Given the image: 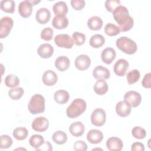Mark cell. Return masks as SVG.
<instances>
[{"instance_id":"7402d4cb","label":"cell","mask_w":151,"mask_h":151,"mask_svg":"<svg viewBox=\"0 0 151 151\" xmlns=\"http://www.w3.org/2000/svg\"><path fill=\"white\" fill-rule=\"evenodd\" d=\"M52 10L55 16H65L67 14L68 9L64 1H58L53 5Z\"/></svg>"},{"instance_id":"f6af8a7d","label":"cell","mask_w":151,"mask_h":151,"mask_svg":"<svg viewBox=\"0 0 151 151\" xmlns=\"http://www.w3.org/2000/svg\"><path fill=\"white\" fill-rule=\"evenodd\" d=\"M37 151H51L52 150V147L49 142H44V143L38 148L35 149Z\"/></svg>"},{"instance_id":"ffe728a7","label":"cell","mask_w":151,"mask_h":151,"mask_svg":"<svg viewBox=\"0 0 151 151\" xmlns=\"http://www.w3.org/2000/svg\"><path fill=\"white\" fill-rule=\"evenodd\" d=\"M93 76L96 79H108L110 76V73L106 67L102 65H98L94 68Z\"/></svg>"},{"instance_id":"8fae6325","label":"cell","mask_w":151,"mask_h":151,"mask_svg":"<svg viewBox=\"0 0 151 151\" xmlns=\"http://www.w3.org/2000/svg\"><path fill=\"white\" fill-rule=\"evenodd\" d=\"M129 62L123 58L118 60L114 64L113 70L114 73L120 77L124 76L126 73L127 70L129 68Z\"/></svg>"},{"instance_id":"ee69618b","label":"cell","mask_w":151,"mask_h":151,"mask_svg":"<svg viewBox=\"0 0 151 151\" xmlns=\"http://www.w3.org/2000/svg\"><path fill=\"white\" fill-rule=\"evenodd\" d=\"M150 76H151L150 73H148L145 75V76L142 80V84L143 87H144L145 88H149L151 87Z\"/></svg>"},{"instance_id":"44dd1931","label":"cell","mask_w":151,"mask_h":151,"mask_svg":"<svg viewBox=\"0 0 151 151\" xmlns=\"http://www.w3.org/2000/svg\"><path fill=\"white\" fill-rule=\"evenodd\" d=\"M85 127L81 122H76L71 123L69 126L70 133L75 137H79L84 134Z\"/></svg>"},{"instance_id":"f546056e","label":"cell","mask_w":151,"mask_h":151,"mask_svg":"<svg viewBox=\"0 0 151 151\" xmlns=\"http://www.w3.org/2000/svg\"><path fill=\"white\" fill-rule=\"evenodd\" d=\"M2 11L7 13H14L15 11V3L13 0H3L0 2Z\"/></svg>"},{"instance_id":"5bb4252c","label":"cell","mask_w":151,"mask_h":151,"mask_svg":"<svg viewBox=\"0 0 151 151\" xmlns=\"http://www.w3.org/2000/svg\"><path fill=\"white\" fill-rule=\"evenodd\" d=\"M131 107L130 104L124 100L120 101L118 102L116 106V111L119 116L125 117L130 114Z\"/></svg>"},{"instance_id":"e0dca14e","label":"cell","mask_w":151,"mask_h":151,"mask_svg":"<svg viewBox=\"0 0 151 151\" xmlns=\"http://www.w3.org/2000/svg\"><path fill=\"white\" fill-rule=\"evenodd\" d=\"M103 139V134L101 131L97 129H91L87 134V140L92 144L100 143Z\"/></svg>"},{"instance_id":"7a4b0ae2","label":"cell","mask_w":151,"mask_h":151,"mask_svg":"<svg viewBox=\"0 0 151 151\" xmlns=\"http://www.w3.org/2000/svg\"><path fill=\"white\" fill-rule=\"evenodd\" d=\"M86 102L82 99H74L66 110L67 116L71 119L76 118L81 115L86 110Z\"/></svg>"},{"instance_id":"b9f144b4","label":"cell","mask_w":151,"mask_h":151,"mask_svg":"<svg viewBox=\"0 0 151 151\" xmlns=\"http://www.w3.org/2000/svg\"><path fill=\"white\" fill-rule=\"evenodd\" d=\"M73 147L76 151H86L87 150V144L82 140L76 141L74 143Z\"/></svg>"},{"instance_id":"60d3db41","label":"cell","mask_w":151,"mask_h":151,"mask_svg":"<svg viewBox=\"0 0 151 151\" xmlns=\"http://www.w3.org/2000/svg\"><path fill=\"white\" fill-rule=\"evenodd\" d=\"M120 5L119 0H107L105 1V7L107 11L113 12V11L119 6Z\"/></svg>"},{"instance_id":"52a82bcc","label":"cell","mask_w":151,"mask_h":151,"mask_svg":"<svg viewBox=\"0 0 151 151\" xmlns=\"http://www.w3.org/2000/svg\"><path fill=\"white\" fill-rule=\"evenodd\" d=\"M55 44L61 48H71L74 45V41L71 37L66 34H58L54 37Z\"/></svg>"},{"instance_id":"4316f807","label":"cell","mask_w":151,"mask_h":151,"mask_svg":"<svg viewBox=\"0 0 151 151\" xmlns=\"http://www.w3.org/2000/svg\"><path fill=\"white\" fill-rule=\"evenodd\" d=\"M70 99L69 93L64 90H59L55 92L54 99L58 104H63L66 103Z\"/></svg>"},{"instance_id":"7bdbcfd3","label":"cell","mask_w":151,"mask_h":151,"mask_svg":"<svg viewBox=\"0 0 151 151\" xmlns=\"http://www.w3.org/2000/svg\"><path fill=\"white\" fill-rule=\"evenodd\" d=\"M71 5L75 10H81L85 6L86 2L84 0H71Z\"/></svg>"},{"instance_id":"1f68e13d","label":"cell","mask_w":151,"mask_h":151,"mask_svg":"<svg viewBox=\"0 0 151 151\" xmlns=\"http://www.w3.org/2000/svg\"><path fill=\"white\" fill-rule=\"evenodd\" d=\"M44 137L40 134H34L31 136L29 140L30 146L35 149L40 147L44 143Z\"/></svg>"},{"instance_id":"74e56055","label":"cell","mask_w":151,"mask_h":151,"mask_svg":"<svg viewBox=\"0 0 151 151\" xmlns=\"http://www.w3.org/2000/svg\"><path fill=\"white\" fill-rule=\"evenodd\" d=\"M132 134L136 139H143L146 136V132L145 129L140 126H135L132 130Z\"/></svg>"},{"instance_id":"9a60e30c","label":"cell","mask_w":151,"mask_h":151,"mask_svg":"<svg viewBox=\"0 0 151 151\" xmlns=\"http://www.w3.org/2000/svg\"><path fill=\"white\" fill-rule=\"evenodd\" d=\"M42 80L45 85L47 86H52L57 83L58 80V76L54 71L48 70L44 73Z\"/></svg>"},{"instance_id":"9c48e42d","label":"cell","mask_w":151,"mask_h":151,"mask_svg":"<svg viewBox=\"0 0 151 151\" xmlns=\"http://www.w3.org/2000/svg\"><path fill=\"white\" fill-rule=\"evenodd\" d=\"M49 126L48 120L45 117L40 116L36 117L31 124L33 130L39 132H42L47 130Z\"/></svg>"},{"instance_id":"2e32d148","label":"cell","mask_w":151,"mask_h":151,"mask_svg":"<svg viewBox=\"0 0 151 151\" xmlns=\"http://www.w3.org/2000/svg\"><path fill=\"white\" fill-rule=\"evenodd\" d=\"M54 52L52 46L48 43L41 44L37 49V53L42 58H48L52 56Z\"/></svg>"},{"instance_id":"6da1fadb","label":"cell","mask_w":151,"mask_h":151,"mask_svg":"<svg viewBox=\"0 0 151 151\" xmlns=\"http://www.w3.org/2000/svg\"><path fill=\"white\" fill-rule=\"evenodd\" d=\"M113 17L119 24L120 31L126 32L130 30L134 25L133 18L129 15L127 8L123 5L117 6L113 11Z\"/></svg>"},{"instance_id":"d4e9b609","label":"cell","mask_w":151,"mask_h":151,"mask_svg":"<svg viewBox=\"0 0 151 151\" xmlns=\"http://www.w3.org/2000/svg\"><path fill=\"white\" fill-rule=\"evenodd\" d=\"M87 26L91 30L98 31L103 26V20L98 16H93L88 18Z\"/></svg>"},{"instance_id":"8992f818","label":"cell","mask_w":151,"mask_h":151,"mask_svg":"<svg viewBox=\"0 0 151 151\" xmlns=\"http://www.w3.org/2000/svg\"><path fill=\"white\" fill-rule=\"evenodd\" d=\"M14 25V21L9 17H4L0 21V38H6L10 33Z\"/></svg>"},{"instance_id":"f1b7e54d","label":"cell","mask_w":151,"mask_h":151,"mask_svg":"<svg viewBox=\"0 0 151 151\" xmlns=\"http://www.w3.org/2000/svg\"><path fill=\"white\" fill-rule=\"evenodd\" d=\"M52 139L55 143L57 145H63L67 141V135L63 131L58 130L53 133Z\"/></svg>"},{"instance_id":"4dcf8cb0","label":"cell","mask_w":151,"mask_h":151,"mask_svg":"<svg viewBox=\"0 0 151 151\" xmlns=\"http://www.w3.org/2000/svg\"><path fill=\"white\" fill-rule=\"evenodd\" d=\"M28 134V130L24 127H18L13 130L12 135L18 140L25 139Z\"/></svg>"},{"instance_id":"f35d334b","label":"cell","mask_w":151,"mask_h":151,"mask_svg":"<svg viewBox=\"0 0 151 151\" xmlns=\"http://www.w3.org/2000/svg\"><path fill=\"white\" fill-rule=\"evenodd\" d=\"M73 40L74 44L76 45H83L86 41V36L84 34L79 32H74L72 35Z\"/></svg>"},{"instance_id":"603a6c76","label":"cell","mask_w":151,"mask_h":151,"mask_svg":"<svg viewBox=\"0 0 151 151\" xmlns=\"http://www.w3.org/2000/svg\"><path fill=\"white\" fill-rule=\"evenodd\" d=\"M70 64V60L66 56H59L55 60V66L60 71L67 70L69 68Z\"/></svg>"},{"instance_id":"e575fe53","label":"cell","mask_w":151,"mask_h":151,"mask_svg":"<svg viewBox=\"0 0 151 151\" xmlns=\"http://www.w3.org/2000/svg\"><path fill=\"white\" fill-rule=\"evenodd\" d=\"M104 32L109 36H115L120 33V30L115 24L107 23L104 27Z\"/></svg>"},{"instance_id":"7dc6e473","label":"cell","mask_w":151,"mask_h":151,"mask_svg":"<svg viewBox=\"0 0 151 151\" xmlns=\"http://www.w3.org/2000/svg\"><path fill=\"white\" fill-rule=\"evenodd\" d=\"M29 2L32 4V5H35L37 3L40 2V1H29Z\"/></svg>"},{"instance_id":"d6a6232c","label":"cell","mask_w":151,"mask_h":151,"mask_svg":"<svg viewBox=\"0 0 151 151\" xmlns=\"http://www.w3.org/2000/svg\"><path fill=\"white\" fill-rule=\"evenodd\" d=\"M19 78L14 74H9L5 78V84L8 87L11 88H14L18 86L19 84Z\"/></svg>"},{"instance_id":"ac0fdd59","label":"cell","mask_w":151,"mask_h":151,"mask_svg":"<svg viewBox=\"0 0 151 151\" xmlns=\"http://www.w3.org/2000/svg\"><path fill=\"white\" fill-rule=\"evenodd\" d=\"M106 146L109 150H118L122 149L123 143L122 140L117 137H111L106 141Z\"/></svg>"},{"instance_id":"4fadbf2b","label":"cell","mask_w":151,"mask_h":151,"mask_svg":"<svg viewBox=\"0 0 151 151\" xmlns=\"http://www.w3.org/2000/svg\"><path fill=\"white\" fill-rule=\"evenodd\" d=\"M51 18V12L48 9L46 8H40L36 12V21L41 24H45L47 23Z\"/></svg>"},{"instance_id":"7c38bea8","label":"cell","mask_w":151,"mask_h":151,"mask_svg":"<svg viewBox=\"0 0 151 151\" xmlns=\"http://www.w3.org/2000/svg\"><path fill=\"white\" fill-rule=\"evenodd\" d=\"M32 12V5L29 1H21L18 5V12L23 18H28Z\"/></svg>"},{"instance_id":"cb8c5ba5","label":"cell","mask_w":151,"mask_h":151,"mask_svg":"<svg viewBox=\"0 0 151 151\" xmlns=\"http://www.w3.org/2000/svg\"><path fill=\"white\" fill-rule=\"evenodd\" d=\"M52 25L57 29H64L68 25V18L65 16H55L52 19Z\"/></svg>"},{"instance_id":"5b68a950","label":"cell","mask_w":151,"mask_h":151,"mask_svg":"<svg viewBox=\"0 0 151 151\" xmlns=\"http://www.w3.org/2000/svg\"><path fill=\"white\" fill-rule=\"evenodd\" d=\"M106 120V111L101 108H97L94 109L91 115V123L97 127L104 125Z\"/></svg>"},{"instance_id":"30bf717a","label":"cell","mask_w":151,"mask_h":151,"mask_svg":"<svg viewBox=\"0 0 151 151\" xmlns=\"http://www.w3.org/2000/svg\"><path fill=\"white\" fill-rule=\"evenodd\" d=\"M91 64L90 57L86 54H81L78 55L74 61L76 67L81 71L87 70Z\"/></svg>"},{"instance_id":"d590c367","label":"cell","mask_w":151,"mask_h":151,"mask_svg":"<svg viewBox=\"0 0 151 151\" xmlns=\"http://www.w3.org/2000/svg\"><path fill=\"white\" fill-rule=\"evenodd\" d=\"M140 74L138 70L134 69L130 71L126 76L127 83L129 84H132L137 82L140 78Z\"/></svg>"},{"instance_id":"83f0119b","label":"cell","mask_w":151,"mask_h":151,"mask_svg":"<svg viewBox=\"0 0 151 151\" xmlns=\"http://www.w3.org/2000/svg\"><path fill=\"white\" fill-rule=\"evenodd\" d=\"M105 42L104 37L101 34H94L91 36L90 40V45L95 48L102 47Z\"/></svg>"},{"instance_id":"8d00e7d4","label":"cell","mask_w":151,"mask_h":151,"mask_svg":"<svg viewBox=\"0 0 151 151\" xmlns=\"http://www.w3.org/2000/svg\"><path fill=\"white\" fill-rule=\"evenodd\" d=\"M12 138L7 134H2L0 137V148L8 149L12 145Z\"/></svg>"},{"instance_id":"ba28073f","label":"cell","mask_w":151,"mask_h":151,"mask_svg":"<svg viewBox=\"0 0 151 151\" xmlns=\"http://www.w3.org/2000/svg\"><path fill=\"white\" fill-rule=\"evenodd\" d=\"M124 100L132 107L138 106L142 101V96L139 93L135 91H129L124 96Z\"/></svg>"},{"instance_id":"bcb514c9","label":"cell","mask_w":151,"mask_h":151,"mask_svg":"<svg viewBox=\"0 0 151 151\" xmlns=\"http://www.w3.org/2000/svg\"><path fill=\"white\" fill-rule=\"evenodd\" d=\"M131 150L133 151H144V145L140 142H134L132 145Z\"/></svg>"},{"instance_id":"277c9868","label":"cell","mask_w":151,"mask_h":151,"mask_svg":"<svg viewBox=\"0 0 151 151\" xmlns=\"http://www.w3.org/2000/svg\"><path fill=\"white\" fill-rule=\"evenodd\" d=\"M116 45L122 51L129 55L135 53L137 50L136 43L127 37L119 38L116 41Z\"/></svg>"},{"instance_id":"d6986e66","label":"cell","mask_w":151,"mask_h":151,"mask_svg":"<svg viewBox=\"0 0 151 151\" xmlns=\"http://www.w3.org/2000/svg\"><path fill=\"white\" fill-rule=\"evenodd\" d=\"M116 51L111 47H107L104 49L101 54V58L102 61L107 64H111L116 58Z\"/></svg>"},{"instance_id":"836d02e7","label":"cell","mask_w":151,"mask_h":151,"mask_svg":"<svg viewBox=\"0 0 151 151\" xmlns=\"http://www.w3.org/2000/svg\"><path fill=\"white\" fill-rule=\"evenodd\" d=\"M24 93V91L22 87H14L8 91L9 97L14 100H18L20 99L23 96Z\"/></svg>"},{"instance_id":"3957f363","label":"cell","mask_w":151,"mask_h":151,"mask_svg":"<svg viewBox=\"0 0 151 151\" xmlns=\"http://www.w3.org/2000/svg\"><path fill=\"white\" fill-rule=\"evenodd\" d=\"M28 109L32 114L43 113L45 111V99L40 94L33 95L28 104Z\"/></svg>"},{"instance_id":"ab89813d","label":"cell","mask_w":151,"mask_h":151,"mask_svg":"<svg viewBox=\"0 0 151 151\" xmlns=\"http://www.w3.org/2000/svg\"><path fill=\"white\" fill-rule=\"evenodd\" d=\"M54 31L50 27H46L41 32V38L45 41H50L53 37Z\"/></svg>"},{"instance_id":"484cf974","label":"cell","mask_w":151,"mask_h":151,"mask_svg":"<svg viewBox=\"0 0 151 151\" xmlns=\"http://www.w3.org/2000/svg\"><path fill=\"white\" fill-rule=\"evenodd\" d=\"M94 92L98 95H104L108 91V85L104 79H98L94 85Z\"/></svg>"}]
</instances>
